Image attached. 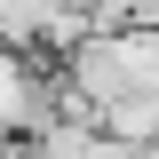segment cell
I'll list each match as a JSON object with an SVG mask.
<instances>
[{
	"mask_svg": "<svg viewBox=\"0 0 159 159\" xmlns=\"http://www.w3.org/2000/svg\"><path fill=\"white\" fill-rule=\"evenodd\" d=\"M80 88L96 103H135L143 88H159V32H96L88 48H80Z\"/></svg>",
	"mask_w": 159,
	"mask_h": 159,
	"instance_id": "cell-1",
	"label": "cell"
},
{
	"mask_svg": "<svg viewBox=\"0 0 159 159\" xmlns=\"http://www.w3.org/2000/svg\"><path fill=\"white\" fill-rule=\"evenodd\" d=\"M64 16V0H0V24H16V32H48Z\"/></svg>",
	"mask_w": 159,
	"mask_h": 159,
	"instance_id": "cell-2",
	"label": "cell"
}]
</instances>
